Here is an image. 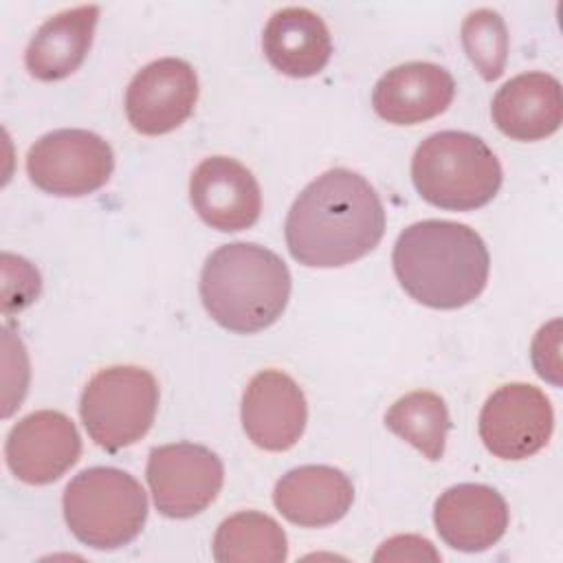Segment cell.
<instances>
[{
  "mask_svg": "<svg viewBox=\"0 0 563 563\" xmlns=\"http://www.w3.org/2000/svg\"><path fill=\"white\" fill-rule=\"evenodd\" d=\"M284 233L299 264L339 268L378 246L385 233V209L361 174L334 167L301 189L286 216Z\"/></svg>",
  "mask_w": 563,
  "mask_h": 563,
  "instance_id": "cell-1",
  "label": "cell"
},
{
  "mask_svg": "<svg viewBox=\"0 0 563 563\" xmlns=\"http://www.w3.org/2000/svg\"><path fill=\"white\" fill-rule=\"evenodd\" d=\"M391 264L411 299L435 310H455L482 295L490 257L482 235L468 224L420 220L400 231Z\"/></svg>",
  "mask_w": 563,
  "mask_h": 563,
  "instance_id": "cell-2",
  "label": "cell"
},
{
  "mask_svg": "<svg viewBox=\"0 0 563 563\" xmlns=\"http://www.w3.org/2000/svg\"><path fill=\"white\" fill-rule=\"evenodd\" d=\"M290 297L284 260L255 242L216 249L200 273V299L209 317L229 332L253 334L273 325Z\"/></svg>",
  "mask_w": 563,
  "mask_h": 563,
  "instance_id": "cell-3",
  "label": "cell"
},
{
  "mask_svg": "<svg viewBox=\"0 0 563 563\" xmlns=\"http://www.w3.org/2000/svg\"><path fill=\"white\" fill-rule=\"evenodd\" d=\"M501 165L475 134L442 130L427 136L411 158L416 191L433 207L473 211L488 205L501 187Z\"/></svg>",
  "mask_w": 563,
  "mask_h": 563,
  "instance_id": "cell-4",
  "label": "cell"
},
{
  "mask_svg": "<svg viewBox=\"0 0 563 563\" xmlns=\"http://www.w3.org/2000/svg\"><path fill=\"white\" fill-rule=\"evenodd\" d=\"M62 508L70 532L84 545L117 550L143 530L147 495L130 473L114 466H92L66 484Z\"/></svg>",
  "mask_w": 563,
  "mask_h": 563,
  "instance_id": "cell-5",
  "label": "cell"
},
{
  "mask_svg": "<svg viewBox=\"0 0 563 563\" xmlns=\"http://www.w3.org/2000/svg\"><path fill=\"white\" fill-rule=\"evenodd\" d=\"M158 409V383L136 365L99 369L84 387L79 416L88 435L106 451L139 442Z\"/></svg>",
  "mask_w": 563,
  "mask_h": 563,
  "instance_id": "cell-6",
  "label": "cell"
},
{
  "mask_svg": "<svg viewBox=\"0 0 563 563\" xmlns=\"http://www.w3.org/2000/svg\"><path fill=\"white\" fill-rule=\"evenodd\" d=\"M114 169L110 143L79 128L40 136L26 154V174L35 187L53 196H88L101 189Z\"/></svg>",
  "mask_w": 563,
  "mask_h": 563,
  "instance_id": "cell-7",
  "label": "cell"
},
{
  "mask_svg": "<svg viewBox=\"0 0 563 563\" xmlns=\"http://www.w3.org/2000/svg\"><path fill=\"white\" fill-rule=\"evenodd\" d=\"M145 477L161 515L189 519L218 497L224 482V466L211 449L194 442H176L150 451Z\"/></svg>",
  "mask_w": 563,
  "mask_h": 563,
  "instance_id": "cell-8",
  "label": "cell"
},
{
  "mask_svg": "<svg viewBox=\"0 0 563 563\" xmlns=\"http://www.w3.org/2000/svg\"><path fill=\"white\" fill-rule=\"evenodd\" d=\"M479 438L499 460H526L539 453L554 429L548 396L528 383H508L488 396L479 411Z\"/></svg>",
  "mask_w": 563,
  "mask_h": 563,
  "instance_id": "cell-9",
  "label": "cell"
},
{
  "mask_svg": "<svg viewBox=\"0 0 563 563\" xmlns=\"http://www.w3.org/2000/svg\"><path fill=\"white\" fill-rule=\"evenodd\" d=\"M198 101V77L191 64L178 57L154 59L143 66L125 90L130 125L147 136H158L185 123Z\"/></svg>",
  "mask_w": 563,
  "mask_h": 563,
  "instance_id": "cell-10",
  "label": "cell"
},
{
  "mask_svg": "<svg viewBox=\"0 0 563 563\" xmlns=\"http://www.w3.org/2000/svg\"><path fill=\"white\" fill-rule=\"evenodd\" d=\"M81 455V438L75 422L53 409H42L18 420L4 444L11 473L24 484H51L59 479Z\"/></svg>",
  "mask_w": 563,
  "mask_h": 563,
  "instance_id": "cell-11",
  "label": "cell"
},
{
  "mask_svg": "<svg viewBox=\"0 0 563 563\" xmlns=\"http://www.w3.org/2000/svg\"><path fill=\"white\" fill-rule=\"evenodd\" d=\"M189 198L205 224L222 233L253 227L262 211L255 176L229 156L205 158L191 174Z\"/></svg>",
  "mask_w": 563,
  "mask_h": 563,
  "instance_id": "cell-12",
  "label": "cell"
},
{
  "mask_svg": "<svg viewBox=\"0 0 563 563\" xmlns=\"http://www.w3.org/2000/svg\"><path fill=\"white\" fill-rule=\"evenodd\" d=\"M308 407L301 387L282 369L257 372L242 396V427L264 451H288L306 429Z\"/></svg>",
  "mask_w": 563,
  "mask_h": 563,
  "instance_id": "cell-13",
  "label": "cell"
},
{
  "mask_svg": "<svg viewBox=\"0 0 563 563\" xmlns=\"http://www.w3.org/2000/svg\"><path fill=\"white\" fill-rule=\"evenodd\" d=\"M433 523L440 539L453 550L482 552L504 537L508 506L486 484H457L435 499Z\"/></svg>",
  "mask_w": 563,
  "mask_h": 563,
  "instance_id": "cell-14",
  "label": "cell"
},
{
  "mask_svg": "<svg viewBox=\"0 0 563 563\" xmlns=\"http://www.w3.org/2000/svg\"><path fill=\"white\" fill-rule=\"evenodd\" d=\"M455 95L451 73L431 62H407L387 70L374 86L372 106L394 125H416L442 114Z\"/></svg>",
  "mask_w": 563,
  "mask_h": 563,
  "instance_id": "cell-15",
  "label": "cell"
},
{
  "mask_svg": "<svg viewBox=\"0 0 563 563\" xmlns=\"http://www.w3.org/2000/svg\"><path fill=\"white\" fill-rule=\"evenodd\" d=\"M354 501L350 477L325 464H306L282 475L273 490V504L295 526L323 528L347 515Z\"/></svg>",
  "mask_w": 563,
  "mask_h": 563,
  "instance_id": "cell-16",
  "label": "cell"
},
{
  "mask_svg": "<svg viewBox=\"0 0 563 563\" xmlns=\"http://www.w3.org/2000/svg\"><path fill=\"white\" fill-rule=\"evenodd\" d=\"M490 114L501 134L515 141H541L561 128V84L541 70L521 73L497 90Z\"/></svg>",
  "mask_w": 563,
  "mask_h": 563,
  "instance_id": "cell-17",
  "label": "cell"
},
{
  "mask_svg": "<svg viewBox=\"0 0 563 563\" xmlns=\"http://www.w3.org/2000/svg\"><path fill=\"white\" fill-rule=\"evenodd\" d=\"M266 59L282 75L303 79L321 73L332 55L325 22L306 7L275 11L262 33Z\"/></svg>",
  "mask_w": 563,
  "mask_h": 563,
  "instance_id": "cell-18",
  "label": "cell"
},
{
  "mask_svg": "<svg viewBox=\"0 0 563 563\" xmlns=\"http://www.w3.org/2000/svg\"><path fill=\"white\" fill-rule=\"evenodd\" d=\"M99 7L81 4L51 15L31 37L24 51L26 70L40 81H57L73 75L86 59Z\"/></svg>",
  "mask_w": 563,
  "mask_h": 563,
  "instance_id": "cell-19",
  "label": "cell"
},
{
  "mask_svg": "<svg viewBox=\"0 0 563 563\" xmlns=\"http://www.w3.org/2000/svg\"><path fill=\"white\" fill-rule=\"evenodd\" d=\"M288 556V539L282 526L257 510L227 517L213 537L218 563H282Z\"/></svg>",
  "mask_w": 563,
  "mask_h": 563,
  "instance_id": "cell-20",
  "label": "cell"
},
{
  "mask_svg": "<svg viewBox=\"0 0 563 563\" xmlns=\"http://www.w3.org/2000/svg\"><path fill=\"white\" fill-rule=\"evenodd\" d=\"M385 427L416 446L427 460L444 455L451 418L444 400L433 391H411L398 398L385 413Z\"/></svg>",
  "mask_w": 563,
  "mask_h": 563,
  "instance_id": "cell-21",
  "label": "cell"
},
{
  "mask_svg": "<svg viewBox=\"0 0 563 563\" xmlns=\"http://www.w3.org/2000/svg\"><path fill=\"white\" fill-rule=\"evenodd\" d=\"M462 46L486 81L504 75L508 59V31L493 9H477L466 15L460 29Z\"/></svg>",
  "mask_w": 563,
  "mask_h": 563,
  "instance_id": "cell-22",
  "label": "cell"
},
{
  "mask_svg": "<svg viewBox=\"0 0 563 563\" xmlns=\"http://www.w3.org/2000/svg\"><path fill=\"white\" fill-rule=\"evenodd\" d=\"M374 561H440V552L424 537L396 534L378 548Z\"/></svg>",
  "mask_w": 563,
  "mask_h": 563,
  "instance_id": "cell-23",
  "label": "cell"
},
{
  "mask_svg": "<svg viewBox=\"0 0 563 563\" xmlns=\"http://www.w3.org/2000/svg\"><path fill=\"white\" fill-rule=\"evenodd\" d=\"M559 319H554L552 323L543 325L532 343V363L537 367V374L541 378H548L550 383L559 385V372H561V363H559Z\"/></svg>",
  "mask_w": 563,
  "mask_h": 563,
  "instance_id": "cell-24",
  "label": "cell"
}]
</instances>
